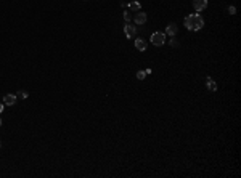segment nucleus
<instances>
[{"instance_id":"39448f33","label":"nucleus","mask_w":241,"mask_h":178,"mask_svg":"<svg viewBox=\"0 0 241 178\" xmlns=\"http://www.w3.org/2000/svg\"><path fill=\"white\" fill-rule=\"evenodd\" d=\"M16 99H18V96L16 95H13V93H6L5 96H3V104L5 106H13L16 103Z\"/></svg>"},{"instance_id":"f03ea898","label":"nucleus","mask_w":241,"mask_h":178,"mask_svg":"<svg viewBox=\"0 0 241 178\" xmlns=\"http://www.w3.org/2000/svg\"><path fill=\"white\" fill-rule=\"evenodd\" d=\"M151 44L154 47H162L166 44V34L164 32H153L151 34Z\"/></svg>"},{"instance_id":"423d86ee","label":"nucleus","mask_w":241,"mask_h":178,"mask_svg":"<svg viewBox=\"0 0 241 178\" xmlns=\"http://www.w3.org/2000/svg\"><path fill=\"white\" fill-rule=\"evenodd\" d=\"M207 6V0H193V8L196 11H203Z\"/></svg>"},{"instance_id":"9b49d317","label":"nucleus","mask_w":241,"mask_h":178,"mask_svg":"<svg viewBox=\"0 0 241 178\" xmlns=\"http://www.w3.org/2000/svg\"><path fill=\"white\" fill-rule=\"evenodd\" d=\"M16 96L21 98V99H26L27 96H29V93H27V91H24V90H19L18 93H16Z\"/></svg>"},{"instance_id":"dca6fc26","label":"nucleus","mask_w":241,"mask_h":178,"mask_svg":"<svg viewBox=\"0 0 241 178\" xmlns=\"http://www.w3.org/2000/svg\"><path fill=\"white\" fill-rule=\"evenodd\" d=\"M3 108H5V104H3V103H0V114L3 112Z\"/></svg>"},{"instance_id":"a211bd4d","label":"nucleus","mask_w":241,"mask_h":178,"mask_svg":"<svg viewBox=\"0 0 241 178\" xmlns=\"http://www.w3.org/2000/svg\"><path fill=\"white\" fill-rule=\"evenodd\" d=\"M0 146H2V141H0Z\"/></svg>"},{"instance_id":"0eeeda50","label":"nucleus","mask_w":241,"mask_h":178,"mask_svg":"<svg viewBox=\"0 0 241 178\" xmlns=\"http://www.w3.org/2000/svg\"><path fill=\"white\" fill-rule=\"evenodd\" d=\"M146 47H148V44L143 39H135V48L138 50V52H145Z\"/></svg>"},{"instance_id":"7ed1b4c3","label":"nucleus","mask_w":241,"mask_h":178,"mask_svg":"<svg viewBox=\"0 0 241 178\" xmlns=\"http://www.w3.org/2000/svg\"><path fill=\"white\" fill-rule=\"evenodd\" d=\"M124 34H125L127 39H133V37L137 35V27L132 26L130 23H125V26H124Z\"/></svg>"},{"instance_id":"f8f14e48","label":"nucleus","mask_w":241,"mask_h":178,"mask_svg":"<svg viewBox=\"0 0 241 178\" xmlns=\"http://www.w3.org/2000/svg\"><path fill=\"white\" fill-rule=\"evenodd\" d=\"M169 44H171L172 48H179V47H180V42L177 40V39H171V42H169Z\"/></svg>"},{"instance_id":"6e6552de","label":"nucleus","mask_w":241,"mask_h":178,"mask_svg":"<svg viewBox=\"0 0 241 178\" xmlns=\"http://www.w3.org/2000/svg\"><path fill=\"white\" fill-rule=\"evenodd\" d=\"M177 31H179V27H177V24H175V23L167 24V27H166V34H167V35H172V37L177 34Z\"/></svg>"},{"instance_id":"20e7f679","label":"nucleus","mask_w":241,"mask_h":178,"mask_svg":"<svg viewBox=\"0 0 241 178\" xmlns=\"http://www.w3.org/2000/svg\"><path fill=\"white\" fill-rule=\"evenodd\" d=\"M146 19H148V16H146V13H143V11H137V15H135V18H133V21H135V24L137 26H143L145 23H146Z\"/></svg>"},{"instance_id":"1a4fd4ad","label":"nucleus","mask_w":241,"mask_h":178,"mask_svg":"<svg viewBox=\"0 0 241 178\" xmlns=\"http://www.w3.org/2000/svg\"><path fill=\"white\" fill-rule=\"evenodd\" d=\"M206 88L209 91H215L217 90V83L211 79V77H206Z\"/></svg>"},{"instance_id":"9d476101","label":"nucleus","mask_w":241,"mask_h":178,"mask_svg":"<svg viewBox=\"0 0 241 178\" xmlns=\"http://www.w3.org/2000/svg\"><path fill=\"white\" fill-rule=\"evenodd\" d=\"M129 10L130 11H140L141 10V5L138 2H132V3H129Z\"/></svg>"},{"instance_id":"ddd939ff","label":"nucleus","mask_w":241,"mask_h":178,"mask_svg":"<svg viewBox=\"0 0 241 178\" xmlns=\"http://www.w3.org/2000/svg\"><path fill=\"white\" fill-rule=\"evenodd\" d=\"M145 77H146V72H145V71H138V72H137V79H138V80H143Z\"/></svg>"},{"instance_id":"f3484780","label":"nucleus","mask_w":241,"mask_h":178,"mask_svg":"<svg viewBox=\"0 0 241 178\" xmlns=\"http://www.w3.org/2000/svg\"><path fill=\"white\" fill-rule=\"evenodd\" d=\"M0 125H2V119H0Z\"/></svg>"},{"instance_id":"4468645a","label":"nucleus","mask_w":241,"mask_h":178,"mask_svg":"<svg viewBox=\"0 0 241 178\" xmlns=\"http://www.w3.org/2000/svg\"><path fill=\"white\" fill-rule=\"evenodd\" d=\"M124 19H125V23H130V19H132V16H130V13H129V10H127V11H124Z\"/></svg>"},{"instance_id":"2eb2a0df","label":"nucleus","mask_w":241,"mask_h":178,"mask_svg":"<svg viewBox=\"0 0 241 178\" xmlns=\"http://www.w3.org/2000/svg\"><path fill=\"white\" fill-rule=\"evenodd\" d=\"M228 13H230V15H236V8L230 5V6H228Z\"/></svg>"},{"instance_id":"f257e3e1","label":"nucleus","mask_w":241,"mask_h":178,"mask_svg":"<svg viewBox=\"0 0 241 178\" xmlns=\"http://www.w3.org/2000/svg\"><path fill=\"white\" fill-rule=\"evenodd\" d=\"M183 24H185V27H187L188 31L196 32V31L203 29V26H204V19H203V16L200 15V13H193V15H190V16H187V18H185Z\"/></svg>"}]
</instances>
